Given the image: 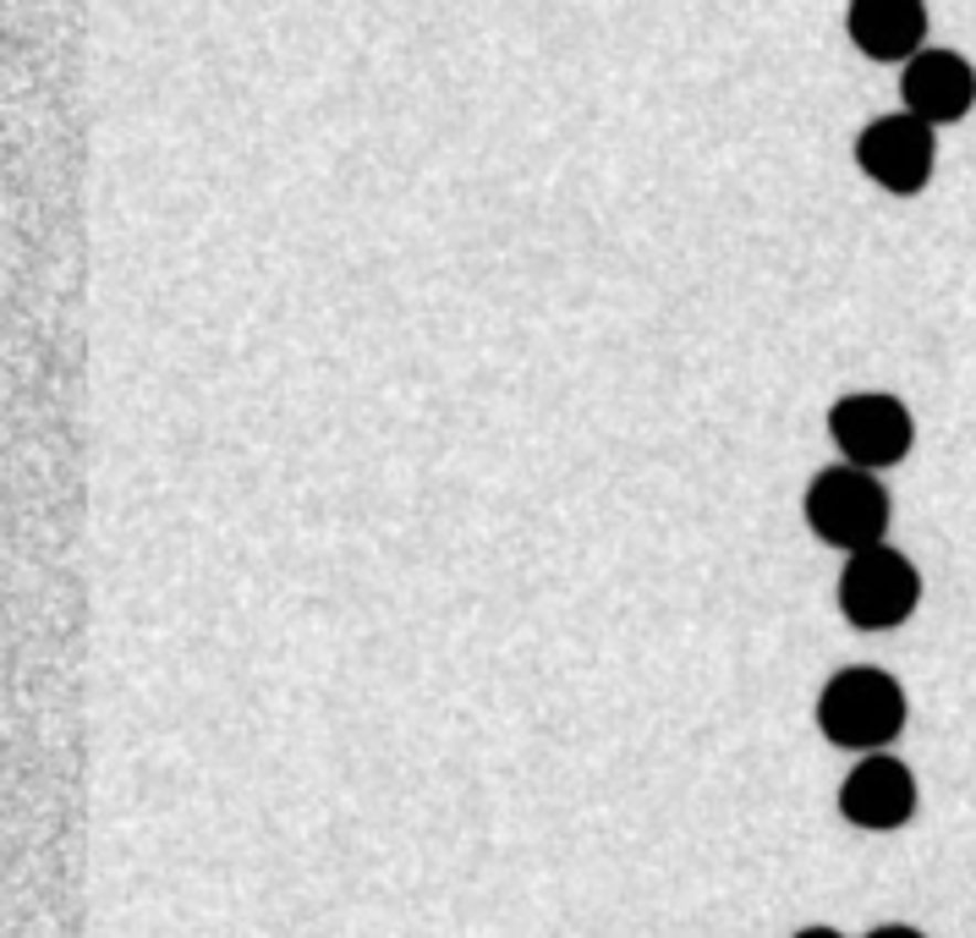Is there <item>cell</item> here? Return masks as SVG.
<instances>
[{
    "instance_id": "6",
    "label": "cell",
    "mask_w": 976,
    "mask_h": 938,
    "mask_svg": "<svg viewBox=\"0 0 976 938\" xmlns=\"http://www.w3.org/2000/svg\"><path fill=\"white\" fill-rule=\"evenodd\" d=\"M839 812H845V823H856L867 834L900 829L916 812V774L889 752H867L839 784Z\"/></svg>"
},
{
    "instance_id": "9",
    "label": "cell",
    "mask_w": 976,
    "mask_h": 938,
    "mask_svg": "<svg viewBox=\"0 0 976 938\" xmlns=\"http://www.w3.org/2000/svg\"><path fill=\"white\" fill-rule=\"evenodd\" d=\"M867 938H927V934H916V928H905V923H889V928H872Z\"/></svg>"
},
{
    "instance_id": "3",
    "label": "cell",
    "mask_w": 976,
    "mask_h": 938,
    "mask_svg": "<svg viewBox=\"0 0 976 938\" xmlns=\"http://www.w3.org/2000/svg\"><path fill=\"white\" fill-rule=\"evenodd\" d=\"M916 604H922V571L900 549L872 544V549L845 555L839 615L856 631H894V625H905L916 615Z\"/></svg>"
},
{
    "instance_id": "8",
    "label": "cell",
    "mask_w": 976,
    "mask_h": 938,
    "mask_svg": "<svg viewBox=\"0 0 976 938\" xmlns=\"http://www.w3.org/2000/svg\"><path fill=\"white\" fill-rule=\"evenodd\" d=\"M845 28L872 61H911L927 39V0H850Z\"/></svg>"
},
{
    "instance_id": "2",
    "label": "cell",
    "mask_w": 976,
    "mask_h": 938,
    "mask_svg": "<svg viewBox=\"0 0 976 938\" xmlns=\"http://www.w3.org/2000/svg\"><path fill=\"white\" fill-rule=\"evenodd\" d=\"M802 510H807V527H813L817 538L834 544V549H845V555L872 549L889 533V488L878 483V472L850 467V462L817 472L813 483H807Z\"/></svg>"
},
{
    "instance_id": "10",
    "label": "cell",
    "mask_w": 976,
    "mask_h": 938,
    "mask_svg": "<svg viewBox=\"0 0 976 938\" xmlns=\"http://www.w3.org/2000/svg\"><path fill=\"white\" fill-rule=\"evenodd\" d=\"M796 938H839V934H834V928H802Z\"/></svg>"
},
{
    "instance_id": "1",
    "label": "cell",
    "mask_w": 976,
    "mask_h": 938,
    "mask_svg": "<svg viewBox=\"0 0 976 938\" xmlns=\"http://www.w3.org/2000/svg\"><path fill=\"white\" fill-rule=\"evenodd\" d=\"M905 714L911 708H905L900 681L878 664H850V670L828 675V686L817 697V725L845 752H883L905 730Z\"/></svg>"
},
{
    "instance_id": "4",
    "label": "cell",
    "mask_w": 976,
    "mask_h": 938,
    "mask_svg": "<svg viewBox=\"0 0 976 938\" xmlns=\"http://www.w3.org/2000/svg\"><path fill=\"white\" fill-rule=\"evenodd\" d=\"M828 434H834V445H839V456H845L850 467H867V472L900 467V462L911 456V445H916V423H911L905 401L878 396V390H861V396L834 401Z\"/></svg>"
},
{
    "instance_id": "7",
    "label": "cell",
    "mask_w": 976,
    "mask_h": 938,
    "mask_svg": "<svg viewBox=\"0 0 976 938\" xmlns=\"http://www.w3.org/2000/svg\"><path fill=\"white\" fill-rule=\"evenodd\" d=\"M900 94H905V110L916 122L944 127V122H961L976 105V72L972 61L955 55V50H916L905 61Z\"/></svg>"
},
{
    "instance_id": "5",
    "label": "cell",
    "mask_w": 976,
    "mask_h": 938,
    "mask_svg": "<svg viewBox=\"0 0 976 938\" xmlns=\"http://www.w3.org/2000/svg\"><path fill=\"white\" fill-rule=\"evenodd\" d=\"M856 159H861V170H867L878 187L911 198V192L927 187L933 159H938V144H933V127H927V122H916L911 110H900V116L867 122V133L856 138Z\"/></svg>"
}]
</instances>
